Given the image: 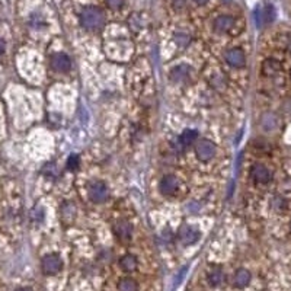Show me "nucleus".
I'll return each mask as SVG.
<instances>
[{
    "label": "nucleus",
    "instance_id": "31",
    "mask_svg": "<svg viewBox=\"0 0 291 291\" xmlns=\"http://www.w3.org/2000/svg\"><path fill=\"white\" fill-rule=\"evenodd\" d=\"M290 231H291V221H290Z\"/></svg>",
    "mask_w": 291,
    "mask_h": 291
},
{
    "label": "nucleus",
    "instance_id": "20",
    "mask_svg": "<svg viewBox=\"0 0 291 291\" xmlns=\"http://www.w3.org/2000/svg\"><path fill=\"white\" fill-rule=\"evenodd\" d=\"M118 291H139V285H137L136 279L126 277V278L120 279V282H118Z\"/></svg>",
    "mask_w": 291,
    "mask_h": 291
},
{
    "label": "nucleus",
    "instance_id": "2",
    "mask_svg": "<svg viewBox=\"0 0 291 291\" xmlns=\"http://www.w3.org/2000/svg\"><path fill=\"white\" fill-rule=\"evenodd\" d=\"M88 197L92 203L102 204L109 198V190H108V187H106L105 182L95 181V182H92V184L89 185Z\"/></svg>",
    "mask_w": 291,
    "mask_h": 291
},
{
    "label": "nucleus",
    "instance_id": "11",
    "mask_svg": "<svg viewBox=\"0 0 291 291\" xmlns=\"http://www.w3.org/2000/svg\"><path fill=\"white\" fill-rule=\"evenodd\" d=\"M191 72H192V69H191L188 64H181V66H177V67H173V69L170 70L169 77H170V80H172L173 83H182V82H185V80L188 79Z\"/></svg>",
    "mask_w": 291,
    "mask_h": 291
},
{
    "label": "nucleus",
    "instance_id": "28",
    "mask_svg": "<svg viewBox=\"0 0 291 291\" xmlns=\"http://www.w3.org/2000/svg\"><path fill=\"white\" fill-rule=\"evenodd\" d=\"M5 48H6V44H5V41L0 38V55L5 52Z\"/></svg>",
    "mask_w": 291,
    "mask_h": 291
},
{
    "label": "nucleus",
    "instance_id": "26",
    "mask_svg": "<svg viewBox=\"0 0 291 291\" xmlns=\"http://www.w3.org/2000/svg\"><path fill=\"white\" fill-rule=\"evenodd\" d=\"M274 207H275L277 211H282L287 207V201L282 197H275L274 198Z\"/></svg>",
    "mask_w": 291,
    "mask_h": 291
},
{
    "label": "nucleus",
    "instance_id": "6",
    "mask_svg": "<svg viewBox=\"0 0 291 291\" xmlns=\"http://www.w3.org/2000/svg\"><path fill=\"white\" fill-rule=\"evenodd\" d=\"M51 67L59 73H66L72 69V60L64 52H55L54 55H51Z\"/></svg>",
    "mask_w": 291,
    "mask_h": 291
},
{
    "label": "nucleus",
    "instance_id": "19",
    "mask_svg": "<svg viewBox=\"0 0 291 291\" xmlns=\"http://www.w3.org/2000/svg\"><path fill=\"white\" fill-rule=\"evenodd\" d=\"M76 213L77 210L73 204L72 203L64 204L63 208H62V220H63V223H67V224L73 223L75 218H76Z\"/></svg>",
    "mask_w": 291,
    "mask_h": 291
},
{
    "label": "nucleus",
    "instance_id": "10",
    "mask_svg": "<svg viewBox=\"0 0 291 291\" xmlns=\"http://www.w3.org/2000/svg\"><path fill=\"white\" fill-rule=\"evenodd\" d=\"M178 179L173 175H166L160 179V182H159V190L160 192L166 195V197H170V195H173L178 190Z\"/></svg>",
    "mask_w": 291,
    "mask_h": 291
},
{
    "label": "nucleus",
    "instance_id": "25",
    "mask_svg": "<svg viewBox=\"0 0 291 291\" xmlns=\"http://www.w3.org/2000/svg\"><path fill=\"white\" fill-rule=\"evenodd\" d=\"M105 3H106V6H108L109 9H112V11H118V9H121V8H123L124 0H105Z\"/></svg>",
    "mask_w": 291,
    "mask_h": 291
},
{
    "label": "nucleus",
    "instance_id": "16",
    "mask_svg": "<svg viewBox=\"0 0 291 291\" xmlns=\"http://www.w3.org/2000/svg\"><path fill=\"white\" fill-rule=\"evenodd\" d=\"M137 265H139V262H137V258H136L134 255H130V253H128V255L121 256V259H120V266H121V269L126 271V272L136 271Z\"/></svg>",
    "mask_w": 291,
    "mask_h": 291
},
{
    "label": "nucleus",
    "instance_id": "21",
    "mask_svg": "<svg viewBox=\"0 0 291 291\" xmlns=\"http://www.w3.org/2000/svg\"><path fill=\"white\" fill-rule=\"evenodd\" d=\"M259 11H261V18H262V25L271 24L275 19V9L271 5H266L264 9H259Z\"/></svg>",
    "mask_w": 291,
    "mask_h": 291
},
{
    "label": "nucleus",
    "instance_id": "29",
    "mask_svg": "<svg viewBox=\"0 0 291 291\" xmlns=\"http://www.w3.org/2000/svg\"><path fill=\"white\" fill-rule=\"evenodd\" d=\"M194 2H195L197 5H200V6H203V5H205V3H207L208 0H194Z\"/></svg>",
    "mask_w": 291,
    "mask_h": 291
},
{
    "label": "nucleus",
    "instance_id": "23",
    "mask_svg": "<svg viewBox=\"0 0 291 291\" xmlns=\"http://www.w3.org/2000/svg\"><path fill=\"white\" fill-rule=\"evenodd\" d=\"M79 163H80L79 156H77V154H72V156H69V159H67V169L75 170V169L79 167Z\"/></svg>",
    "mask_w": 291,
    "mask_h": 291
},
{
    "label": "nucleus",
    "instance_id": "9",
    "mask_svg": "<svg viewBox=\"0 0 291 291\" xmlns=\"http://www.w3.org/2000/svg\"><path fill=\"white\" fill-rule=\"evenodd\" d=\"M251 177L253 178L255 182L258 184H268L272 178V173L271 170L264 165H253L252 169H251Z\"/></svg>",
    "mask_w": 291,
    "mask_h": 291
},
{
    "label": "nucleus",
    "instance_id": "5",
    "mask_svg": "<svg viewBox=\"0 0 291 291\" xmlns=\"http://www.w3.org/2000/svg\"><path fill=\"white\" fill-rule=\"evenodd\" d=\"M215 144L211 140H200L195 144V154L201 162H208L215 156Z\"/></svg>",
    "mask_w": 291,
    "mask_h": 291
},
{
    "label": "nucleus",
    "instance_id": "7",
    "mask_svg": "<svg viewBox=\"0 0 291 291\" xmlns=\"http://www.w3.org/2000/svg\"><path fill=\"white\" fill-rule=\"evenodd\" d=\"M224 60L228 66H231L235 69H241V67H245V64H246V55L241 48H231V50L226 51Z\"/></svg>",
    "mask_w": 291,
    "mask_h": 291
},
{
    "label": "nucleus",
    "instance_id": "4",
    "mask_svg": "<svg viewBox=\"0 0 291 291\" xmlns=\"http://www.w3.org/2000/svg\"><path fill=\"white\" fill-rule=\"evenodd\" d=\"M178 238H179V241L184 246H191V245H194V243L200 241L201 233H200L198 228L191 226V224H182L178 230Z\"/></svg>",
    "mask_w": 291,
    "mask_h": 291
},
{
    "label": "nucleus",
    "instance_id": "18",
    "mask_svg": "<svg viewBox=\"0 0 291 291\" xmlns=\"http://www.w3.org/2000/svg\"><path fill=\"white\" fill-rule=\"evenodd\" d=\"M207 279H208L210 285L218 287V285L224 281V272H223V269H221L220 266H214V268L208 272Z\"/></svg>",
    "mask_w": 291,
    "mask_h": 291
},
{
    "label": "nucleus",
    "instance_id": "27",
    "mask_svg": "<svg viewBox=\"0 0 291 291\" xmlns=\"http://www.w3.org/2000/svg\"><path fill=\"white\" fill-rule=\"evenodd\" d=\"M173 8H175V11L181 12L185 8V0H173Z\"/></svg>",
    "mask_w": 291,
    "mask_h": 291
},
{
    "label": "nucleus",
    "instance_id": "1",
    "mask_svg": "<svg viewBox=\"0 0 291 291\" xmlns=\"http://www.w3.org/2000/svg\"><path fill=\"white\" fill-rule=\"evenodd\" d=\"M79 21H80V25L83 26L86 31L95 32V31H99L102 26L105 25L106 18H105V13L101 8L86 6L79 15Z\"/></svg>",
    "mask_w": 291,
    "mask_h": 291
},
{
    "label": "nucleus",
    "instance_id": "30",
    "mask_svg": "<svg viewBox=\"0 0 291 291\" xmlns=\"http://www.w3.org/2000/svg\"><path fill=\"white\" fill-rule=\"evenodd\" d=\"M16 291H32L31 288H28V287H21V288H18Z\"/></svg>",
    "mask_w": 291,
    "mask_h": 291
},
{
    "label": "nucleus",
    "instance_id": "15",
    "mask_svg": "<svg viewBox=\"0 0 291 291\" xmlns=\"http://www.w3.org/2000/svg\"><path fill=\"white\" fill-rule=\"evenodd\" d=\"M281 70V64H279L278 60H274V59H268L262 63V73L264 76H275L277 73H279Z\"/></svg>",
    "mask_w": 291,
    "mask_h": 291
},
{
    "label": "nucleus",
    "instance_id": "12",
    "mask_svg": "<svg viewBox=\"0 0 291 291\" xmlns=\"http://www.w3.org/2000/svg\"><path fill=\"white\" fill-rule=\"evenodd\" d=\"M279 126V120L274 112H265L261 117V127L266 133H274Z\"/></svg>",
    "mask_w": 291,
    "mask_h": 291
},
{
    "label": "nucleus",
    "instance_id": "14",
    "mask_svg": "<svg viewBox=\"0 0 291 291\" xmlns=\"http://www.w3.org/2000/svg\"><path fill=\"white\" fill-rule=\"evenodd\" d=\"M251 279H252L251 272H249L248 269H245V268H241V269H238V271L235 272V275H233V284H235V287H238V288H245V287L249 285Z\"/></svg>",
    "mask_w": 291,
    "mask_h": 291
},
{
    "label": "nucleus",
    "instance_id": "17",
    "mask_svg": "<svg viewBox=\"0 0 291 291\" xmlns=\"http://www.w3.org/2000/svg\"><path fill=\"white\" fill-rule=\"evenodd\" d=\"M198 139V131H195V130H185V131H182V134L179 136V144L182 146V147H190L191 144H194V141Z\"/></svg>",
    "mask_w": 291,
    "mask_h": 291
},
{
    "label": "nucleus",
    "instance_id": "24",
    "mask_svg": "<svg viewBox=\"0 0 291 291\" xmlns=\"http://www.w3.org/2000/svg\"><path fill=\"white\" fill-rule=\"evenodd\" d=\"M42 173L48 178H55L57 177V167H55V165H52V163H48V165L44 166Z\"/></svg>",
    "mask_w": 291,
    "mask_h": 291
},
{
    "label": "nucleus",
    "instance_id": "22",
    "mask_svg": "<svg viewBox=\"0 0 291 291\" xmlns=\"http://www.w3.org/2000/svg\"><path fill=\"white\" fill-rule=\"evenodd\" d=\"M173 39H175V42H177L179 47H187L191 41L190 35H187V34H181V32L175 34Z\"/></svg>",
    "mask_w": 291,
    "mask_h": 291
},
{
    "label": "nucleus",
    "instance_id": "3",
    "mask_svg": "<svg viewBox=\"0 0 291 291\" xmlns=\"http://www.w3.org/2000/svg\"><path fill=\"white\" fill-rule=\"evenodd\" d=\"M63 268V261L57 253H48L41 259V271L45 275L59 274Z\"/></svg>",
    "mask_w": 291,
    "mask_h": 291
},
{
    "label": "nucleus",
    "instance_id": "32",
    "mask_svg": "<svg viewBox=\"0 0 291 291\" xmlns=\"http://www.w3.org/2000/svg\"><path fill=\"white\" fill-rule=\"evenodd\" d=\"M290 77H291V70H290Z\"/></svg>",
    "mask_w": 291,
    "mask_h": 291
},
{
    "label": "nucleus",
    "instance_id": "8",
    "mask_svg": "<svg viewBox=\"0 0 291 291\" xmlns=\"http://www.w3.org/2000/svg\"><path fill=\"white\" fill-rule=\"evenodd\" d=\"M112 231L120 242H128L133 236V226L127 220H118L112 227Z\"/></svg>",
    "mask_w": 291,
    "mask_h": 291
},
{
    "label": "nucleus",
    "instance_id": "13",
    "mask_svg": "<svg viewBox=\"0 0 291 291\" xmlns=\"http://www.w3.org/2000/svg\"><path fill=\"white\" fill-rule=\"evenodd\" d=\"M235 25V18L228 16V15H221L214 21V31L218 34H224L228 32Z\"/></svg>",
    "mask_w": 291,
    "mask_h": 291
}]
</instances>
